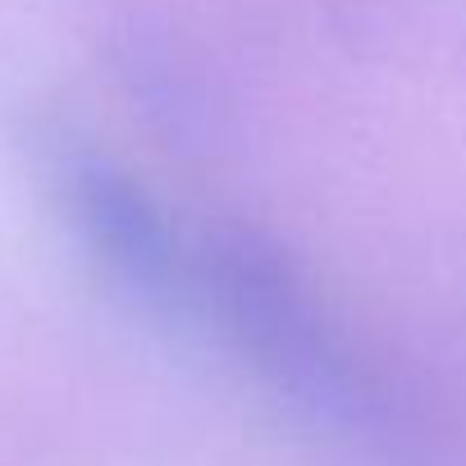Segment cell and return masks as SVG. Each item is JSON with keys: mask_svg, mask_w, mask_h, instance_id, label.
Masks as SVG:
<instances>
[{"mask_svg": "<svg viewBox=\"0 0 466 466\" xmlns=\"http://www.w3.org/2000/svg\"><path fill=\"white\" fill-rule=\"evenodd\" d=\"M228 339L293 402L325 420L361 425L375 416V389L316 298L302 266L257 228H219L197 266Z\"/></svg>", "mask_w": 466, "mask_h": 466, "instance_id": "obj_1", "label": "cell"}, {"mask_svg": "<svg viewBox=\"0 0 466 466\" xmlns=\"http://www.w3.org/2000/svg\"><path fill=\"white\" fill-rule=\"evenodd\" d=\"M56 187L87 252L147 307H183L197 293V270L178 257L151 192L92 147L56 151Z\"/></svg>", "mask_w": 466, "mask_h": 466, "instance_id": "obj_2", "label": "cell"}]
</instances>
